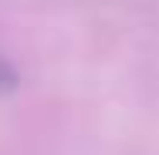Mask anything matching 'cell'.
<instances>
[{"label": "cell", "mask_w": 159, "mask_h": 155, "mask_svg": "<svg viewBox=\"0 0 159 155\" xmlns=\"http://www.w3.org/2000/svg\"><path fill=\"white\" fill-rule=\"evenodd\" d=\"M17 84H20V71L10 64V58H3V54H0V94L17 91Z\"/></svg>", "instance_id": "6da1fadb"}]
</instances>
